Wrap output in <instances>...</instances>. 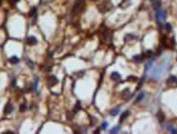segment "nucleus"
<instances>
[{"label":"nucleus","instance_id":"obj_21","mask_svg":"<svg viewBox=\"0 0 177 134\" xmlns=\"http://www.w3.org/2000/svg\"><path fill=\"white\" fill-rule=\"evenodd\" d=\"M168 130L171 132V133H177V129L175 128L173 126H169L168 127Z\"/></svg>","mask_w":177,"mask_h":134},{"label":"nucleus","instance_id":"obj_28","mask_svg":"<svg viewBox=\"0 0 177 134\" xmlns=\"http://www.w3.org/2000/svg\"><path fill=\"white\" fill-rule=\"evenodd\" d=\"M108 123H107V122L103 123L102 127H103V129H106V128H108Z\"/></svg>","mask_w":177,"mask_h":134},{"label":"nucleus","instance_id":"obj_31","mask_svg":"<svg viewBox=\"0 0 177 134\" xmlns=\"http://www.w3.org/2000/svg\"><path fill=\"white\" fill-rule=\"evenodd\" d=\"M13 133L12 132H5V133Z\"/></svg>","mask_w":177,"mask_h":134},{"label":"nucleus","instance_id":"obj_19","mask_svg":"<svg viewBox=\"0 0 177 134\" xmlns=\"http://www.w3.org/2000/svg\"><path fill=\"white\" fill-rule=\"evenodd\" d=\"M133 59L137 62H141L142 60H143V56H142L141 55H135V56H134Z\"/></svg>","mask_w":177,"mask_h":134},{"label":"nucleus","instance_id":"obj_6","mask_svg":"<svg viewBox=\"0 0 177 134\" xmlns=\"http://www.w3.org/2000/svg\"><path fill=\"white\" fill-rule=\"evenodd\" d=\"M26 43L30 46L35 45L37 43V39H36L35 37H34V36H30V37L27 38Z\"/></svg>","mask_w":177,"mask_h":134},{"label":"nucleus","instance_id":"obj_18","mask_svg":"<svg viewBox=\"0 0 177 134\" xmlns=\"http://www.w3.org/2000/svg\"><path fill=\"white\" fill-rule=\"evenodd\" d=\"M152 50H148L146 52H144V54H143V56H144L145 58H150L151 56H152Z\"/></svg>","mask_w":177,"mask_h":134},{"label":"nucleus","instance_id":"obj_13","mask_svg":"<svg viewBox=\"0 0 177 134\" xmlns=\"http://www.w3.org/2000/svg\"><path fill=\"white\" fill-rule=\"evenodd\" d=\"M154 61H155V59H152V60H149V61L147 63V65H145L144 70H145V71H148V69H150L151 68H152V65H153Z\"/></svg>","mask_w":177,"mask_h":134},{"label":"nucleus","instance_id":"obj_32","mask_svg":"<svg viewBox=\"0 0 177 134\" xmlns=\"http://www.w3.org/2000/svg\"><path fill=\"white\" fill-rule=\"evenodd\" d=\"M91 1H97V0H91Z\"/></svg>","mask_w":177,"mask_h":134},{"label":"nucleus","instance_id":"obj_26","mask_svg":"<svg viewBox=\"0 0 177 134\" xmlns=\"http://www.w3.org/2000/svg\"><path fill=\"white\" fill-rule=\"evenodd\" d=\"M166 28H167V31H171V30H172V26H171V25L170 23H167V25H166Z\"/></svg>","mask_w":177,"mask_h":134},{"label":"nucleus","instance_id":"obj_2","mask_svg":"<svg viewBox=\"0 0 177 134\" xmlns=\"http://www.w3.org/2000/svg\"><path fill=\"white\" fill-rule=\"evenodd\" d=\"M84 8V0H76L74 4L72 12L74 14H79L83 11Z\"/></svg>","mask_w":177,"mask_h":134},{"label":"nucleus","instance_id":"obj_5","mask_svg":"<svg viewBox=\"0 0 177 134\" xmlns=\"http://www.w3.org/2000/svg\"><path fill=\"white\" fill-rule=\"evenodd\" d=\"M58 83V79L55 76H50L48 79V84L49 87H53Z\"/></svg>","mask_w":177,"mask_h":134},{"label":"nucleus","instance_id":"obj_7","mask_svg":"<svg viewBox=\"0 0 177 134\" xmlns=\"http://www.w3.org/2000/svg\"><path fill=\"white\" fill-rule=\"evenodd\" d=\"M151 2H152V5H153L154 9L158 10V9L161 8V6H162V1H161V0H151Z\"/></svg>","mask_w":177,"mask_h":134},{"label":"nucleus","instance_id":"obj_11","mask_svg":"<svg viewBox=\"0 0 177 134\" xmlns=\"http://www.w3.org/2000/svg\"><path fill=\"white\" fill-rule=\"evenodd\" d=\"M157 118L158 121L160 123H162L164 121V119H165V115H164V113L162 111H159L157 112Z\"/></svg>","mask_w":177,"mask_h":134},{"label":"nucleus","instance_id":"obj_17","mask_svg":"<svg viewBox=\"0 0 177 134\" xmlns=\"http://www.w3.org/2000/svg\"><path fill=\"white\" fill-rule=\"evenodd\" d=\"M143 97H144V93H143V92H140L139 94L138 95L137 98H136V100H135V103H137V102H141V101L143 99Z\"/></svg>","mask_w":177,"mask_h":134},{"label":"nucleus","instance_id":"obj_29","mask_svg":"<svg viewBox=\"0 0 177 134\" xmlns=\"http://www.w3.org/2000/svg\"><path fill=\"white\" fill-rule=\"evenodd\" d=\"M128 80H132V81H136V80H137V78H136V77H134V76H130V77H129Z\"/></svg>","mask_w":177,"mask_h":134},{"label":"nucleus","instance_id":"obj_25","mask_svg":"<svg viewBox=\"0 0 177 134\" xmlns=\"http://www.w3.org/2000/svg\"><path fill=\"white\" fill-rule=\"evenodd\" d=\"M25 110H26V106H25V104L21 105V106H20V111L21 112H24V111H25Z\"/></svg>","mask_w":177,"mask_h":134},{"label":"nucleus","instance_id":"obj_20","mask_svg":"<svg viewBox=\"0 0 177 134\" xmlns=\"http://www.w3.org/2000/svg\"><path fill=\"white\" fill-rule=\"evenodd\" d=\"M120 129H121V127H120V126L114 127V128L110 131V133H118V132H119Z\"/></svg>","mask_w":177,"mask_h":134},{"label":"nucleus","instance_id":"obj_9","mask_svg":"<svg viewBox=\"0 0 177 134\" xmlns=\"http://www.w3.org/2000/svg\"><path fill=\"white\" fill-rule=\"evenodd\" d=\"M111 79L113 81H119L121 79V74L117 72H112L111 74Z\"/></svg>","mask_w":177,"mask_h":134},{"label":"nucleus","instance_id":"obj_27","mask_svg":"<svg viewBox=\"0 0 177 134\" xmlns=\"http://www.w3.org/2000/svg\"><path fill=\"white\" fill-rule=\"evenodd\" d=\"M90 119H91V123H92V124H95V123L97 122V119H96L94 117H93V116H91L90 117Z\"/></svg>","mask_w":177,"mask_h":134},{"label":"nucleus","instance_id":"obj_3","mask_svg":"<svg viewBox=\"0 0 177 134\" xmlns=\"http://www.w3.org/2000/svg\"><path fill=\"white\" fill-rule=\"evenodd\" d=\"M166 12L164 11L161 10V9H158L157 10V14H156V18L157 21V24L161 28H162V25H163V22L165 21L166 19Z\"/></svg>","mask_w":177,"mask_h":134},{"label":"nucleus","instance_id":"obj_16","mask_svg":"<svg viewBox=\"0 0 177 134\" xmlns=\"http://www.w3.org/2000/svg\"><path fill=\"white\" fill-rule=\"evenodd\" d=\"M81 109V104L80 102H77L76 104H75V108H74V113H76V112H78Z\"/></svg>","mask_w":177,"mask_h":134},{"label":"nucleus","instance_id":"obj_14","mask_svg":"<svg viewBox=\"0 0 177 134\" xmlns=\"http://www.w3.org/2000/svg\"><path fill=\"white\" fill-rule=\"evenodd\" d=\"M129 115H130V111H125L124 113H123L122 115H121V118H120V122H122L124 119H125L127 118V117L129 116Z\"/></svg>","mask_w":177,"mask_h":134},{"label":"nucleus","instance_id":"obj_23","mask_svg":"<svg viewBox=\"0 0 177 134\" xmlns=\"http://www.w3.org/2000/svg\"><path fill=\"white\" fill-rule=\"evenodd\" d=\"M119 111H120L119 109H114V110H112V111H111V115H112V116H116V115L119 113Z\"/></svg>","mask_w":177,"mask_h":134},{"label":"nucleus","instance_id":"obj_4","mask_svg":"<svg viewBox=\"0 0 177 134\" xmlns=\"http://www.w3.org/2000/svg\"><path fill=\"white\" fill-rule=\"evenodd\" d=\"M112 3H109V2H103V3H101L100 5H98V10L100 11L102 13H104V12L109 11L111 8H112Z\"/></svg>","mask_w":177,"mask_h":134},{"label":"nucleus","instance_id":"obj_12","mask_svg":"<svg viewBox=\"0 0 177 134\" xmlns=\"http://www.w3.org/2000/svg\"><path fill=\"white\" fill-rule=\"evenodd\" d=\"M30 12H31L30 16H31V18H32V20H33V24H34V23H35V21H36V18H37V10H36V8H34Z\"/></svg>","mask_w":177,"mask_h":134},{"label":"nucleus","instance_id":"obj_10","mask_svg":"<svg viewBox=\"0 0 177 134\" xmlns=\"http://www.w3.org/2000/svg\"><path fill=\"white\" fill-rule=\"evenodd\" d=\"M12 110H13V107H12V104L7 103L6 106H5V108H4V114L8 115V114H10L11 112L12 111Z\"/></svg>","mask_w":177,"mask_h":134},{"label":"nucleus","instance_id":"obj_15","mask_svg":"<svg viewBox=\"0 0 177 134\" xmlns=\"http://www.w3.org/2000/svg\"><path fill=\"white\" fill-rule=\"evenodd\" d=\"M9 62H10V63H12V64H16V63H18V62H19V58H18L17 56H12L10 59H9Z\"/></svg>","mask_w":177,"mask_h":134},{"label":"nucleus","instance_id":"obj_8","mask_svg":"<svg viewBox=\"0 0 177 134\" xmlns=\"http://www.w3.org/2000/svg\"><path fill=\"white\" fill-rule=\"evenodd\" d=\"M167 83L168 84V85H171V84L177 83V78L176 76H173V75H171V76H170L168 78V79L167 80Z\"/></svg>","mask_w":177,"mask_h":134},{"label":"nucleus","instance_id":"obj_1","mask_svg":"<svg viewBox=\"0 0 177 134\" xmlns=\"http://www.w3.org/2000/svg\"><path fill=\"white\" fill-rule=\"evenodd\" d=\"M168 64H169V59H166L163 60V62L160 65V66L156 69L154 70L153 74H152V76L154 77V79H159L162 76V74L166 72L167 67H168Z\"/></svg>","mask_w":177,"mask_h":134},{"label":"nucleus","instance_id":"obj_30","mask_svg":"<svg viewBox=\"0 0 177 134\" xmlns=\"http://www.w3.org/2000/svg\"><path fill=\"white\" fill-rule=\"evenodd\" d=\"M18 1H19V0H10V2L12 3H17Z\"/></svg>","mask_w":177,"mask_h":134},{"label":"nucleus","instance_id":"obj_22","mask_svg":"<svg viewBox=\"0 0 177 134\" xmlns=\"http://www.w3.org/2000/svg\"><path fill=\"white\" fill-rule=\"evenodd\" d=\"M66 117H67V119L71 120L74 117V113L73 112H67V114H66Z\"/></svg>","mask_w":177,"mask_h":134},{"label":"nucleus","instance_id":"obj_24","mask_svg":"<svg viewBox=\"0 0 177 134\" xmlns=\"http://www.w3.org/2000/svg\"><path fill=\"white\" fill-rule=\"evenodd\" d=\"M134 38V36L132 35V34H126L125 37V41H128V40H130V39H133Z\"/></svg>","mask_w":177,"mask_h":134}]
</instances>
